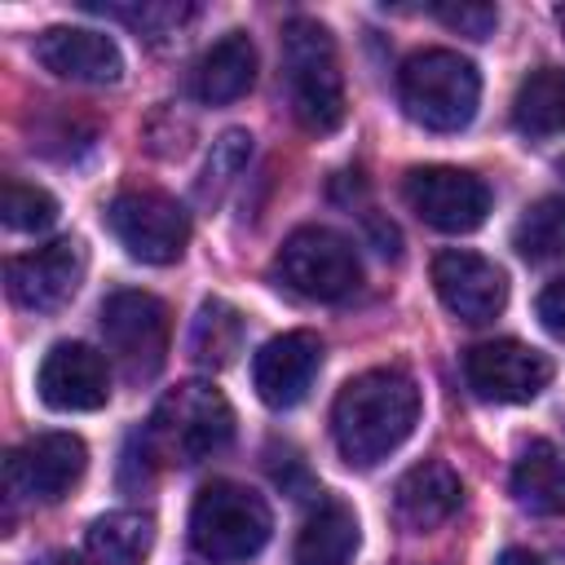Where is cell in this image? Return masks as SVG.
<instances>
[{
	"label": "cell",
	"instance_id": "cell-1",
	"mask_svg": "<svg viewBox=\"0 0 565 565\" xmlns=\"http://www.w3.org/2000/svg\"><path fill=\"white\" fill-rule=\"evenodd\" d=\"M419 424V384L402 366L353 375L331 406V437L349 468H375Z\"/></svg>",
	"mask_w": 565,
	"mask_h": 565
},
{
	"label": "cell",
	"instance_id": "cell-2",
	"mask_svg": "<svg viewBox=\"0 0 565 565\" xmlns=\"http://www.w3.org/2000/svg\"><path fill=\"white\" fill-rule=\"evenodd\" d=\"M234 437V411L225 402L221 388H212L207 380H185L177 388H168L141 433L146 455L159 463H203L216 450H225Z\"/></svg>",
	"mask_w": 565,
	"mask_h": 565
},
{
	"label": "cell",
	"instance_id": "cell-3",
	"mask_svg": "<svg viewBox=\"0 0 565 565\" xmlns=\"http://www.w3.org/2000/svg\"><path fill=\"white\" fill-rule=\"evenodd\" d=\"M397 97L411 124L428 132H459L481 102V75L455 49H419L397 71Z\"/></svg>",
	"mask_w": 565,
	"mask_h": 565
},
{
	"label": "cell",
	"instance_id": "cell-4",
	"mask_svg": "<svg viewBox=\"0 0 565 565\" xmlns=\"http://www.w3.org/2000/svg\"><path fill=\"white\" fill-rule=\"evenodd\" d=\"M282 75L291 110L309 132H335L344 124V75L335 40L318 18H291L282 26Z\"/></svg>",
	"mask_w": 565,
	"mask_h": 565
},
{
	"label": "cell",
	"instance_id": "cell-5",
	"mask_svg": "<svg viewBox=\"0 0 565 565\" xmlns=\"http://www.w3.org/2000/svg\"><path fill=\"white\" fill-rule=\"evenodd\" d=\"M274 534L269 503L238 481H207L190 508V547L212 565L256 556Z\"/></svg>",
	"mask_w": 565,
	"mask_h": 565
},
{
	"label": "cell",
	"instance_id": "cell-6",
	"mask_svg": "<svg viewBox=\"0 0 565 565\" xmlns=\"http://www.w3.org/2000/svg\"><path fill=\"white\" fill-rule=\"evenodd\" d=\"M274 274L282 278L287 291L318 300V305H335L358 291L362 260L344 234H335L327 225H300L296 234L282 238V247L274 256Z\"/></svg>",
	"mask_w": 565,
	"mask_h": 565
},
{
	"label": "cell",
	"instance_id": "cell-7",
	"mask_svg": "<svg viewBox=\"0 0 565 565\" xmlns=\"http://www.w3.org/2000/svg\"><path fill=\"white\" fill-rule=\"evenodd\" d=\"M102 335H106V353L115 358V366L124 371V380L141 384L154 380L168 362V305L150 291H110L102 300Z\"/></svg>",
	"mask_w": 565,
	"mask_h": 565
},
{
	"label": "cell",
	"instance_id": "cell-8",
	"mask_svg": "<svg viewBox=\"0 0 565 565\" xmlns=\"http://www.w3.org/2000/svg\"><path fill=\"white\" fill-rule=\"evenodd\" d=\"M106 230L141 265H172L190 243V216L163 190H119L106 203Z\"/></svg>",
	"mask_w": 565,
	"mask_h": 565
},
{
	"label": "cell",
	"instance_id": "cell-9",
	"mask_svg": "<svg viewBox=\"0 0 565 565\" xmlns=\"http://www.w3.org/2000/svg\"><path fill=\"white\" fill-rule=\"evenodd\" d=\"M402 194L411 212L441 234H472L490 212V185L477 172L450 168V163L411 168L402 181Z\"/></svg>",
	"mask_w": 565,
	"mask_h": 565
},
{
	"label": "cell",
	"instance_id": "cell-10",
	"mask_svg": "<svg viewBox=\"0 0 565 565\" xmlns=\"http://www.w3.org/2000/svg\"><path fill=\"white\" fill-rule=\"evenodd\" d=\"M468 388L486 402H534L552 384V358L521 340H486L463 353Z\"/></svg>",
	"mask_w": 565,
	"mask_h": 565
},
{
	"label": "cell",
	"instance_id": "cell-11",
	"mask_svg": "<svg viewBox=\"0 0 565 565\" xmlns=\"http://www.w3.org/2000/svg\"><path fill=\"white\" fill-rule=\"evenodd\" d=\"M84 468H88V446L75 433H40L9 455L4 481L13 499L57 503L79 486Z\"/></svg>",
	"mask_w": 565,
	"mask_h": 565
},
{
	"label": "cell",
	"instance_id": "cell-12",
	"mask_svg": "<svg viewBox=\"0 0 565 565\" xmlns=\"http://www.w3.org/2000/svg\"><path fill=\"white\" fill-rule=\"evenodd\" d=\"M79 278H84V243L79 238H53V243L22 252L4 265L9 300L31 313L62 309L79 291Z\"/></svg>",
	"mask_w": 565,
	"mask_h": 565
},
{
	"label": "cell",
	"instance_id": "cell-13",
	"mask_svg": "<svg viewBox=\"0 0 565 565\" xmlns=\"http://www.w3.org/2000/svg\"><path fill=\"white\" fill-rule=\"evenodd\" d=\"M433 287L441 296V305L459 318V322H494L508 305V278L494 260L477 256V252H463V247H450L433 260Z\"/></svg>",
	"mask_w": 565,
	"mask_h": 565
},
{
	"label": "cell",
	"instance_id": "cell-14",
	"mask_svg": "<svg viewBox=\"0 0 565 565\" xmlns=\"http://www.w3.org/2000/svg\"><path fill=\"white\" fill-rule=\"evenodd\" d=\"M40 402L53 411H102L110 397V366L79 340H57L35 371Z\"/></svg>",
	"mask_w": 565,
	"mask_h": 565
},
{
	"label": "cell",
	"instance_id": "cell-15",
	"mask_svg": "<svg viewBox=\"0 0 565 565\" xmlns=\"http://www.w3.org/2000/svg\"><path fill=\"white\" fill-rule=\"evenodd\" d=\"M318 371H322V340L313 331H282V335L265 340L260 353L252 358L256 397L274 411H287V406L305 402Z\"/></svg>",
	"mask_w": 565,
	"mask_h": 565
},
{
	"label": "cell",
	"instance_id": "cell-16",
	"mask_svg": "<svg viewBox=\"0 0 565 565\" xmlns=\"http://www.w3.org/2000/svg\"><path fill=\"white\" fill-rule=\"evenodd\" d=\"M35 62L57 79L75 84H115L124 75V53L106 31L88 26H49L35 35Z\"/></svg>",
	"mask_w": 565,
	"mask_h": 565
},
{
	"label": "cell",
	"instance_id": "cell-17",
	"mask_svg": "<svg viewBox=\"0 0 565 565\" xmlns=\"http://www.w3.org/2000/svg\"><path fill=\"white\" fill-rule=\"evenodd\" d=\"M463 499V486H459V472L441 459H424L415 468H406L393 486V516L411 530V534H428L437 530L441 521L455 516Z\"/></svg>",
	"mask_w": 565,
	"mask_h": 565
},
{
	"label": "cell",
	"instance_id": "cell-18",
	"mask_svg": "<svg viewBox=\"0 0 565 565\" xmlns=\"http://www.w3.org/2000/svg\"><path fill=\"white\" fill-rule=\"evenodd\" d=\"M256 84V44L243 31L221 35L194 66V93L207 106H225L238 102L247 88Z\"/></svg>",
	"mask_w": 565,
	"mask_h": 565
},
{
	"label": "cell",
	"instance_id": "cell-19",
	"mask_svg": "<svg viewBox=\"0 0 565 565\" xmlns=\"http://www.w3.org/2000/svg\"><path fill=\"white\" fill-rule=\"evenodd\" d=\"M358 539H362V530H358L353 508L340 499H322L296 534L291 565H349L358 552Z\"/></svg>",
	"mask_w": 565,
	"mask_h": 565
},
{
	"label": "cell",
	"instance_id": "cell-20",
	"mask_svg": "<svg viewBox=\"0 0 565 565\" xmlns=\"http://www.w3.org/2000/svg\"><path fill=\"white\" fill-rule=\"evenodd\" d=\"M512 494L525 512H539V516L565 512V455L547 437H534L521 446L512 463Z\"/></svg>",
	"mask_w": 565,
	"mask_h": 565
},
{
	"label": "cell",
	"instance_id": "cell-21",
	"mask_svg": "<svg viewBox=\"0 0 565 565\" xmlns=\"http://www.w3.org/2000/svg\"><path fill=\"white\" fill-rule=\"evenodd\" d=\"M150 543H154L150 512L119 508V512H106L88 525L84 556H88V565H146Z\"/></svg>",
	"mask_w": 565,
	"mask_h": 565
},
{
	"label": "cell",
	"instance_id": "cell-22",
	"mask_svg": "<svg viewBox=\"0 0 565 565\" xmlns=\"http://www.w3.org/2000/svg\"><path fill=\"white\" fill-rule=\"evenodd\" d=\"M512 124L525 137H556L565 132V71L539 66L521 79L512 97Z\"/></svg>",
	"mask_w": 565,
	"mask_h": 565
},
{
	"label": "cell",
	"instance_id": "cell-23",
	"mask_svg": "<svg viewBox=\"0 0 565 565\" xmlns=\"http://www.w3.org/2000/svg\"><path fill=\"white\" fill-rule=\"evenodd\" d=\"M243 344V313L225 300H203L190 322V358L199 366H225Z\"/></svg>",
	"mask_w": 565,
	"mask_h": 565
},
{
	"label": "cell",
	"instance_id": "cell-24",
	"mask_svg": "<svg viewBox=\"0 0 565 565\" xmlns=\"http://www.w3.org/2000/svg\"><path fill=\"white\" fill-rule=\"evenodd\" d=\"M512 247L525 256V260H556L565 256V199L561 194H547L539 203H530L512 230Z\"/></svg>",
	"mask_w": 565,
	"mask_h": 565
},
{
	"label": "cell",
	"instance_id": "cell-25",
	"mask_svg": "<svg viewBox=\"0 0 565 565\" xmlns=\"http://www.w3.org/2000/svg\"><path fill=\"white\" fill-rule=\"evenodd\" d=\"M0 221L9 230H22V234H40L57 221V199L40 185H22V181H4L0 190Z\"/></svg>",
	"mask_w": 565,
	"mask_h": 565
},
{
	"label": "cell",
	"instance_id": "cell-26",
	"mask_svg": "<svg viewBox=\"0 0 565 565\" xmlns=\"http://www.w3.org/2000/svg\"><path fill=\"white\" fill-rule=\"evenodd\" d=\"M84 9H97V13H110L119 22H128L132 31H141L146 40H163V35H177L194 9L190 4H163V0H150V4H93L84 0Z\"/></svg>",
	"mask_w": 565,
	"mask_h": 565
},
{
	"label": "cell",
	"instance_id": "cell-27",
	"mask_svg": "<svg viewBox=\"0 0 565 565\" xmlns=\"http://www.w3.org/2000/svg\"><path fill=\"white\" fill-rule=\"evenodd\" d=\"M252 159V132L243 128H230L212 141V154H207V168H203V194L207 199H221L225 185H234V177L247 168Z\"/></svg>",
	"mask_w": 565,
	"mask_h": 565
},
{
	"label": "cell",
	"instance_id": "cell-28",
	"mask_svg": "<svg viewBox=\"0 0 565 565\" xmlns=\"http://www.w3.org/2000/svg\"><path fill=\"white\" fill-rule=\"evenodd\" d=\"M450 31H459V35H472V40H486V35H494V26H499V9L494 4H481V0H459V4H428Z\"/></svg>",
	"mask_w": 565,
	"mask_h": 565
},
{
	"label": "cell",
	"instance_id": "cell-29",
	"mask_svg": "<svg viewBox=\"0 0 565 565\" xmlns=\"http://www.w3.org/2000/svg\"><path fill=\"white\" fill-rule=\"evenodd\" d=\"M534 309H539V322H543L552 335H561V340H565V274H561V278H552V282L539 291Z\"/></svg>",
	"mask_w": 565,
	"mask_h": 565
},
{
	"label": "cell",
	"instance_id": "cell-30",
	"mask_svg": "<svg viewBox=\"0 0 565 565\" xmlns=\"http://www.w3.org/2000/svg\"><path fill=\"white\" fill-rule=\"evenodd\" d=\"M494 565H543V556H534V552H525V547H508V552H499Z\"/></svg>",
	"mask_w": 565,
	"mask_h": 565
},
{
	"label": "cell",
	"instance_id": "cell-31",
	"mask_svg": "<svg viewBox=\"0 0 565 565\" xmlns=\"http://www.w3.org/2000/svg\"><path fill=\"white\" fill-rule=\"evenodd\" d=\"M31 565H79V561H71V556H44V561H31Z\"/></svg>",
	"mask_w": 565,
	"mask_h": 565
},
{
	"label": "cell",
	"instance_id": "cell-32",
	"mask_svg": "<svg viewBox=\"0 0 565 565\" xmlns=\"http://www.w3.org/2000/svg\"><path fill=\"white\" fill-rule=\"evenodd\" d=\"M556 22H561V31H565V4H561V9H556Z\"/></svg>",
	"mask_w": 565,
	"mask_h": 565
},
{
	"label": "cell",
	"instance_id": "cell-33",
	"mask_svg": "<svg viewBox=\"0 0 565 565\" xmlns=\"http://www.w3.org/2000/svg\"><path fill=\"white\" fill-rule=\"evenodd\" d=\"M556 168H561V172H565V154H561V163H556Z\"/></svg>",
	"mask_w": 565,
	"mask_h": 565
}]
</instances>
